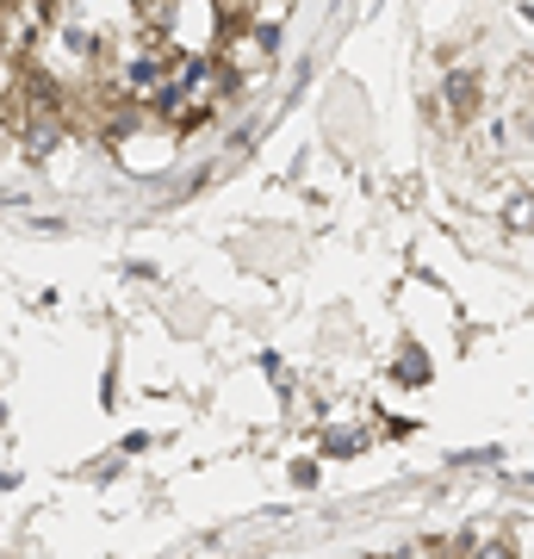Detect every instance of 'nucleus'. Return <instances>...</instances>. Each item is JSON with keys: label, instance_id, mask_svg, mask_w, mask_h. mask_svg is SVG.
Masks as SVG:
<instances>
[{"label": "nucleus", "instance_id": "f03ea898", "mask_svg": "<svg viewBox=\"0 0 534 559\" xmlns=\"http://www.w3.org/2000/svg\"><path fill=\"white\" fill-rule=\"evenodd\" d=\"M448 100H454V119H473V106H478L473 69H454V75H448Z\"/></svg>", "mask_w": 534, "mask_h": 559}, {"label": "nucleus", "instance_id": "39448f33", "mask_svg": "<svg viewBox=\"0 0 534 559\" xmlns=\"http://www.w3.org/2000/svg\"><path fill=\"white\" fill-rule=\"evenodd\" d=\"M529 138H534V112H529Z\"/></svg>", "mask_w": 534, "mask_h": 559}, {"label": "nucleus", "instance_id": "f257e3e1", "mask_svg": "<svg viewBox=\"0 0 534 559\" xmlns=\"http://www.w3.org/2000/svg\"><path fill=\"white\" fill-rule=\"evenodd\" d=\"M261 62H268V38H256V32H237V38H230V57H224V69H230V75H256Z\"/></svg>", "mask_w": 534, "mask_h": 559}, {"label": "nucleus", "instance_id": "20e7f679", "mask_svg": "<svg viewBox=\"0 0 534 559\" xmlns=\"http://www.w3.org/2000/svg\"><path fill=\"white\" fill-rule=\"evenodd\" d=\"M510 224H515V230H529V224H534V200H522V205H515V212H510Z\"/></svg>", "mask_w": 534, "mask_h": 559}, {"label": "nucleus", "instance_id": "7ed1b4c3", "mask_svg": "<svg viewBox=\"0 0 534 559\" xmlns=\"http://www.w3.org/2000/svg\"><path fill=\"white\" fill-rule=\"evenodd\" d=\"M397 373H404V380H429V360H423V348H404V355H397Z\"/></svg>", "mask_w": 534, "mask_h": 559}]
</instances>
